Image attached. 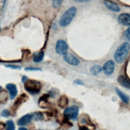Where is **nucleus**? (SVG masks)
Masks as SVG:
<instances>
[{
  "instance_id": "obj_12",
  "label": "nucleus",
  "mask_w": 130,
  "mask_h": 130,
  "mask_svg": "<svg viewBox=\"0 0 130 130\" xmlns=\"http://www.w3.org/2000/svg\"><path fill=\"white\" fill-rule=\"evenodd\" d=\"M32 120V117L31 114H27L23 116H22L20 118H19L17 121V124L18 125L23 126L25 125L28 124L31 120Z\"/></svg>"
},
{
  "instance_id": "obj_5",
  "label": "nucleus",
  "mask_w": 130,
  "mask_h": 130,
  "mask_svg": "<svg viewBox=\"0 0 130 130\" xmlns=\"http://www.w3.org/2000/svg\"><path fill=\"white\" fill-rule=\"evenodd\" d=\"M68 45L66 42L62 40H59L55 45L56 52L59 55H64L67 53Z\"/></svg>"
},
{
  "instance_id": "obj_20",
  "label": "nucleus",
  "mask_w": 130,
  "mask_h": 130,
  "mask_svg": "<svg viewBox=\"0 0 130 130\" xmlns=\"http://www.w3.org/2000/svg\"><path fill=\"white\" fill-rule=\"evenodd\" d=\"M102 71V68L99 65H93L92 66L90 70V73L94 75H97L98 74H99L100 73H101Z\"/></svg>"
},
{
  "instance_id": "obj_31",
  "label": "nucleus",
  "mask_w": 130,
  "mask_h": 130,
  "mask_svg": "<svg viewBox=\"0 0 130 130\" xmlns=\"http://www.w3.org/2000/svg\"><path fill=\"white\" fill-rule=\"evenodd\" d=\"M27 79V78L25 76H23V77H22V82H24Z\"/></svg>"
},
{
  "instance_id": "obj_25",
  "label": "nucleus",
  "mask_w": 130,
  "mask_h": 130,
  "mask_svg": "<svg viewBox=\"0 0 130 130\" xmlns=\"http://www.w3.org/2000/svg\"><path fill=\"white\" fill-rule=\"evenodd\" d=\"M1 115L3 117H8L10 115V113L7 109H4L1 113Z\"/></svg>"
},
{
  "instance_id": "obj_18",
  "label": "nucleus",
  "mask_w": 130,
  "mask_h": 130,
  "mask_svg": "<svg viewBox=\"0 0 130 130\" xmlns=\"http://www.w3.org/2000/svg\"><path fill=\"white\" fill-rule=\"evenodd\" d=\"M116 92H117V94L120 97V98L121 99V100L124 103H125L126 104H127L128 103V101H129L128 97L125 94H124L123 92H122L121 90H120L118 88H116Z\"/></svg>"
},
{
  "instance_id": "obj_23",
  "label": "nucleus",
  "mask_w": 130,
  "mask_h": 130,
  "mask_svg": "<svg viewBox=\"0 0 130 130\" xmlns=\"http://www.w3.org/2000/svg\"><path fill=\"white\" fill-rule=\"evenodd\" d=\"M124 35L126 39L130 42V27H128L124 32Z\"/></svg>"
},
{
  "instance_id": "obj_2",
  "label": "nucleus",
  "mask_w": 130,
  "mask_h": 130,
  "mask_svg": "<svg viewBox=\"0 0 130 130\" xmlns=\"http://www.w3.org/2000/svg\"><path fill=\"white\" fill-rule=\"evenodd\" d=\"M77 13V9L75 7L69 8L60 17L59 20V24L61 27H66L68 25Z\"/></svg>"
},
{
  "instance_id": "obj_17",
  "label": "nucleus",
  "mask_w": 130,
  "mask_h": 130,
  "mask_svg": "<svg viewBox=\"0 0 130 130\" xmlns=\"http://www.w3.org/2000/svg\"><path fill=\"white\" fill-rule=\"evenodd\" d=\"M32 119L35 121H40L44 119V115L41 112H35L31 114Z\"/></svg>"
},
{
  "instance_id": "obj_24",
  "label": "nucleus",
  "mask_w": 130,
  "mask_h": 130,
  "mask_svg": "<svg viewBox=\"0 0 130 130\" xmlns=\"http://www.w3.org/2000/svg\"><path fill=\"white\" fill-rule=\"evenodd\" d=\"M24 70L26 71H40L41 69L39 68H32V67H27L24 68Z\"/></svg>"
},
{
  "instance_id": "obj_34",
  "label": "nucleus",
  "mask_w": 130,
  "mask_h": 130,
  "mask_svg": "<svg viewBox=\"0 0 130 130\" xmlns=\"http://www.w3.org/2000/svg\"><path fill=\"white\" fill-rule=\"evenodd\" d=\"M1 89V86H0V89Z\"/></svg>"
},
{
  "instance_id": "obj_7",
  "label": "nucleus",
  "mask_w": 130,
  "mask_h": 130,
  "mask_svg": "<svg viewBox=\"0 0 130 130\" xmlns=\"http://www.w3.org/2000/svg\"><path fill=\"white\" fill-rule=\"evenodd\" d=\"M64 60L71 65L77 66L80 63L79 60L74 55L67 53L63 55Z\"/></svg>"
},
{
  "instance_id": "obj_33",
  "label": "nucleus",
  "mask_w": 130,
  "mask_h": 130,
  "mask_svg": "<svg viewBox=\"0 0 130 130\" xmlns=\"http://www.w3.org/2000/svg\"><path fill=\"white\" fill-rule=\"evenodd\" d=\"M1 25H0V31H1Z\"/></svg>"
},
{
  "instance_id": "obj_13",
  "label": "nucleus",
  "mask_w": 130,
  "mask_h": 130,
  "mask_svg": "<svg viewBox=\"0 0 130 130\" xmlns=\"http://www.w3.org/2000/svg\"><path fill=\"white\" fill-rule=\"evenodd\" d=\"M44 53L43 51H40L34 53L32 55V59L35 62H41L44 58Z\"/></svg>"
},
{
  "instance_id": "obj_27",
  "label": "nucleus",
  "mask_w": 130,
  "mask_h": 130,
  "mask_svg": "<svg viewBox=\"0 0 130 130\" xmlns=\"http://www.w3.org/2000/svg\"><path fill=\"white\" fill-rule=\"evenodd\" d=\"M74 83L76 84L79 85H83L84 83L80 79H76L75 81H74Z\"/></svg>"
},
{
  "instance_id": "obj_11",
  "label": "nucleus",
  "mask_w": 130,
  "mask_h": 130,
  "mask_svg": "<svg viewBox=\"0 0 130 130\" xmlns=\"http://www.w3.org/2000/svg\"><path fill=\"white\" fill-rule=\"evenodd\" d=\"M104 4L105 6L111 11L118 12L120 10V8L117 5L109 0H105L104 2Z\"/></svg>"
},
{
  "instance_id": "obj_32",
  "label": "nucleus",
  "mask_w": 130,
  "mask_h": 130,
  "mask_svg": "<svg viewBox=\"0 0 130 130\" xmlns=\"http://www.w3.org/2000/svg\"><path fill=\"white\" fill-rule=\"evenodd\" d=\"M18 130H27V128H26L25 127H20Z\"/></svg>"
},
{
  "instance_id": "obj_10",
  "label": "nucleus",
  "mask_w": 130,
  "mask_h": 130,
  "mask_svg": "<svg viewBox=\"0 0 130 130\" xmlns=\"http://www.w3.org/2000/svg\"><path fill=\"white\" fill-rule=\"evenodd\" d=\"M7 89L9 91L10 98L11 100L14 99L17 93V89L16 86L13 83H8L6 85Z\"/></svg>"
},
{
  "instance_id": "obj_9",
  "label": "nucleus",
  "mask_w": 130,
  "mask_h": 130,
  "mask_svg": "<svg viewBox=\"0 0 130 130\" xmlns=\"http://www.w3.org/2000/svg\"><path fill=\"white\" fill-rule=\"evenodd\" d=\"M118 83L122 87L130 89V79L124 75H120L117 79Z\"/></svg>"
},
{
  "instance_id": "obj_6",
  "label": "nucleus",
  "mask_w": 130,
  "mask_h": 130,
  "mask_svg": "<svg viewBox=\"0 0 130 130\" xmlns=\"http://www.w3.org/2000/svg\"><path fill=\"white\" fill-rule=\"evenodd\" d=\"M115 69V63L113 60H109L106 61L102 68L104 74L106 75H111L114 70Z\"/></svg>"
},
{
  "instance_id": "obj_21",
  "label": "nucleus",
  "mask_w": 130,
  "mask_h": 130,
  "mask_svg": "<svg viewBox=\"0 0 130 130\" xmlns=\"http://www.w3.org/2000/svg\"><path fill=\"white\" fill-rule=\"evenodd\" d=\"M7 130H15V127L14 122L12 120H8L6 122Z\"/></svg>"
},
{
  "instance_id": "obj_30",
  "label": "nucleus",
  "mask_w": 130,
  "mask_h": 130,
  "mask_svg": "<svg viewBox=\"0 0 130 130\" xmlns=\"http://www.w3.org/2000/svg\"><path fill=\"white\" fill-rule=\"evenodd\" d=\"M89 1H91V0H74V1L77 3H82V2H85Z\"/></svg>"
},
{
  "instance_id": "obj_16",
  "label": "nucleus",
  "mask_w": 130,
  "mask_h": 130,
  "mask_svg": "<svg viewBox=\"0 0 130 130\" xmlns=\"http://www.w3.org/2000/svg\"><path fill=\"white\" fill-rule=\"evenodd\" d=\"M26 98H27V96L24 93H23L21 95H20L17 99V100L15 101V103H14V104L13 105V108L15 109V110H16L17 109V108L23 102L24 99Z\"/></svg>"
},
{
  "instance_id": "obj_1",
  "label": "nucleus",
  "mask_w": 130,
  "mask_h": 130,
  "mask_svg": "<svg viewBox=\"0 0 130 130\" xmlns=\"http://www.w3.org/2000/svg\"><path fill=\"white\" fill-rule=\"evenodd\" d=\"M130 49V44L128 42H124L121 44L115 51L114 58L118 63H121L126 57Z\"/></svg>"
},
{
  "instance_id": "obj_28",
  "label": "nucleus",
  "mask_w": 130,
  "mask_h": 130,
  "mask_svg": "<svg viewBox=\"0 0 130 130\" xmlns=\"http://www.w3.org/2000/svg\"><path fill=\"white\" fill-rule=\"evenodd\" d=\"M79 130H90L88 127H87L86 126H85V125H82V126H80L79 127Z\"/></svg>"
},
{
  "instance_id": "obj_19",
  "label": "nucleus",
  "mask_w": 130,
  "mask_h": 130,
  "mask_svg": "<svg viewBox=\"0 0 130 130\" xmlns=\"http://www.w3.org/2000/svg\"><path fill=\"white\" fill-rule=\"evenodd\" d=\"M8 99V93L5 90H2L0 91V103L4 104L6 103Z\"/></svg>"
},
{
  "instance_id": "obj_15",
  "label": "nucleus",
  "mask_w": 130,
  "mask_h": 130,
  "mask_svg": "<svg viewBox=\"0 0 130 130\" xmlns=\"http://www.w3.org/2000/svg\"><path fill=\"white\" fill-rule=\"evenodd\" d=\"M68 102L69 100L68 98L66 95H62L58 99L57 101V104L59 107L63 108L68 105Z\"/></svg>"
},
{
  "instance_id": "obj_3",
  "label": "nucleus",
  "mask_w": 130,
  "mask_h": 130,
  "mask_svg": "<svg viewBox=\"0 0 130 130\" xmlns=\"http://www.w3.org/2000/svg\"><path fill=\"white\" fill-rule=\"evenodd\" d=\"M41 83L37 80L27 79L24 82V88L25 90L31 94L38 93L41 89Z\"/></svg>"
},
{
  "instance_id": "obj_4",
  "label": "nucleus",
  "mask_w": 130,
  "mask_h": 130,
  "mask_svg": "<svg viewBox=\"0 0 130 130\" xmlns=\"http://www.w3.org/2000/svg\"><path fill=\"white\" fill-rule=\"evenodd\" d=\"M79 112V108L77 106L73 105L67 108L64 112L63 115L67 119L72 120L76 119Z\"/></svg>"
},
{
  "instance_id": "obj_14",
  "label": "nucleus",
  "mask_w": 130,
  "mask_h": 130,
  "mask_svg": "<svg viewBox=\"0 0 130 130\" xmlns=\"http://www.w3.org/2000/svg\"><path fill=\"white\" fill-rule=\"evenodd\" d=\"M49 96L48 94H44L42 95L39 100V105L40 107L43 108H46L48 106V98Z\"/></svg>"
},
{
  "instance_id": "obj_8",
  "label": "nucleus",
  "mask_w": 130,
  "mask_h": 130,
  "mask_svg": "<svg viewBox=\"0 0 130 130\" xmlns=\"http://www.w3.org/2000/svg\"><path fill=\"white\" fill-rule=\"evenodd\" d=\"M118 22L122 25L130 26V13H122L117 18Z\"/></svg>"
},
{
  "instance_id": "obj_29",
  "label": "nucleus",
  "mask_w": 130,
  "mask_h": 130,
  "mask_svg": "<svg viewBox=\"0 0 130 130\" xmlns=\"http://www.w3.org/2000/svg\"><path fill=\"white\" fill-rule=\"evenodd\" d=\"M6 124L4 123L3 122H0V130H3L6 126Z\"/></svg>"
},
{
  "instance_id": "obj_26",
  "label": "nucleus",
  "mask_w": 130,
  "mask_h": 130,
  "mask_svg": "<svg viewBox=\"0 0 130 130\" xmlns=\"http://www.w3.org/2000/svg\"><path fill=\"white\" fill-rule=\"evenodd\" d=\"M5 67H7V68H9L12 69H14V70H16V69L20 70V69H21V67H20L19 66H16V65L9 64V65H6Z\"/></svg>"
},
{
  "instance_id": "obj_22",
  "label": "nucleus",
  "mask_w": 130,
  "mask_h": 130,
  "mask_svg": "<svg viewBox=\"0 0 130 130\" xmlns=\"http://www.w3.org/2000/svg\"><path fill=\"white\" fill-rule=\"evenodd\" d=\"M63 0H52V6L54 8H58L62 3Z\"/></svg>"
}]
</instances>
